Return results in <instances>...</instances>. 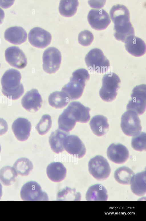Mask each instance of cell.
<instances>
[{
    "mask_svg": "<svg viewBox=\"0 0 146 221\" xmlns=\"http://www.w3.org/2000/svg\"><path fill=\"white\" fill-rule=\"evenodd\" d=\"M108 195L106 188L102 185L96 184L88 188L86 195L87 200H107Z\"/></svg>",
    "mask_w": 146,
    "mask_h": 221,
    "instance_id": "obj_25",
    "label": "cell"
},
{
    "mask_svg": "<svg viewBox=\"0 0 146 221\" xmlns=\"http://www.w3.org/2000/svg\"><path fill=\"white\" fill-rule=\"evenodd\" d=\"M124 43L126 50L134 56H141L146 52V46L144 42L134 35L128 37Z\"/></svg>",
    "mask_w": 146,
    "mask_h": 221,
    "instance_id": "obj_19",
    "label": "cell"
},
{
    "mask_svg": "<svg viewBox=\"0 0 146 221\" xmlns=\"http://www.w3.org/2000/svg\"><path fill=\"white\" fill-rule=\"evenodd\" d=\"M90 109L86 107L78 101L70 103L62 112L70 120L82 123L89 121L90 116Z\"/></svg>",
    "mask_w": 146,
    "mask_h": 221,
    "instance_id": "obj_9",
    "label": "cell"
},
{
    "mask_svg": "<svg viewBox=\"0 0 146 221\" xmlns=\"http://www.w3.org/2000/svg\"><path fill=\"white\" fill-rule=\"evenodd\" d=\"M120 83L119 77L114 73L110 72L105 74L102 78V86L99 91L101 98L106 102L114 100L120 88Z\"/></svg>",
    "mask_w": 146,
    "mask_h": 221,
    "instance_id": "obj_5",
    "label": "cell"
},
{
    "mask_svg": "<svg viewBox=\"0 0 146 221\" xmlns=\"http://www.w3.org/2000/svg\"><path fill=\"white\" fill-rule=\"evenodd\" d=\"M31 128V123L27 119L19 118L13 122L12 129L17 139L21 141L28 139Z\"/></svg>",
    "mask_w": 146,
    "mask_h": 221,
    "instance_id": "obj_18",
    "label": "cell"
},
{
    "mask_svg": "<svg viewBox=\"0 0 146 221\" xmlns=\"http://www.w3.org/2000/svg\"><path fill=\"white\" fill-rule=\"evenodd\" d=\"M88 71L84 69H80L74 71L70 82L62 88L61 91L69 100L77 99L82 96L86 82L90 78Z\"/></svg>",
    "mask_w": 146,
    "mask_h": 221,
    "instance_id": "obj_3",
    "label": "cell"
},
{
    "mask_svg": "<svg viewBox=\"0 0 146 221\" xmlns=\"http://www.w3.org/2000/svg\"><path fill=\"white\" fill-rule=\"evenodd\" d=\"M4 36L5 39L9 42L18 45L26 41L27 34L23 28L15 26L7 28L5 32Z\"/></svg>",
    "mask_w": 146,
    "mask_h": 221,
    "instance_id": "obj_20",
    "label": "cell"
},
{
    "mask_svg": "<svg viewBox=\"0 0 146 221\" xmlns=\"http://www.w3.org/2000/svg\"><path fill=\"white\" fill-rule=\"evenodd\" d=\"M13 167L17 174L22 176L28 175L33 168L32 162L28 158H21L17 159Z\"/></svg>",
    "mask_w": 146,
    "mask_h": 221,
    "instance_id": "obj_29",
    "label": "cell"
},
{
    "mask_svg": "<svg viewBox=\"0 0 146 221\" xmlns=\"http://www.w3.org/2000/svg\"><path fill=\"white\" fill-rule=\"evenodd\" d=\"M5 17V13L4 11L0 7V24H1Z\"/></svg>",
    "mask_w": 146,
    "mask_h": 221,
    "instance_id": "obj_35",
    "label": "cell"
},
{
    "mask_svg": "<svg viewBox=\"0 0 146 221\" xmlns=\"http://www.w3.org/2000/svg\"><path fill=\"white\" fill-rule=\"evenodd\" d=\"M69 133L58 129L52 132L49 138V142L51 149L57 154L64 151V142Z\"/></svg>",
    "mask_w": 146,
    "mask_h": 221,
    "instance_id": "obj_24",
    "label": "cell"
},
{
    "mask_svg": "<svg viewBox=\"0 0 146 221\" xmlns=\"http://www.w3.org/2000/svg\"><path fill=\"white\" fill-rule=\"evenodd\" d=\"M8 129V126L6 121L3 119L0 118V136L5 134Z\"/></svg>",
    "mask_w": 146,
    "mask_h": 221,
    "instance_id": "obj_34",
    "label": "cell"
},
{
    "mask_svg": "<svg viewBox=\"0 0 146 221\" xmlns=\"http://www.w3.org/2000/svg\"><path fill=\"white\" fill-rule=\"evenodd\" d=\"M21 197L23 200H48L47 193L42 191L40 185L36 182H28L22 187Z\"/></svg>",
    "mask_w": 146,
    "mask_h": 221,
    "instance_id": "obj_11",
    "label": "cell"
},
{
    "mask_svg": "<svg viewBox=\"0 0 146 221\" xmlns=\"http://www.w3.org/2000/svg\"><path fill=\"white\" fill-rule=\"evenodd\" d=\"M146 173L143 171L134 175L130 182L131 189L135 195L141 196L146 192Z\"/></svg>",
    "mask_w": 146,
    "mask_h": 221,
    "instance_id": "obj_22",
    "label": "cell"
},
{
    "mask_svg": "<svg viewBox=\"0 0 146 221\" xmlns=\"http://www.w3.org/2000/svg\"><path fill=\"white\" fill-rule=\"evenodd\" d=\"M28 39L33 46L39 48H44L48 45L51 40L50 34L39 27L32 29L28 34Z\"/></svg>",
    "mask_w": 146,
    "mask_h": 221,
    "instance_id": "obj_13",
    "label": "cell"
},
{
    "mask_svg": "<svg viewBox=\"0 0 146 221\" xmlns=\"http://www.w3.org/2000/svg\"><path fill=\"white\" fill-rule=\"evenodd\" d=\"M69 100L61 91H56L51 93L48 97V101L50 105L56 109L62 108L69 103Z\"/></svg>",
    "mask_w": 146,
    "mask_h": 221,
    "instance_id": "obj_26",
    "label": "cell"
},
{
    "mask_svg": "<svg viewBox=\"0 0 146 221\" xmlns=\"http://www.w3.org/2000/svg\"><path fill=\"white\" fill-rule=\"evenodd\" d=\"M135 174L133 171L129 167L123 166L117 169L114 173V177L119 183L129 185L131 179Z\"/></svg>",
    "mask_w": 146,
    "mask_h": 221,
    "instance_id": "obj_27",
    "label": "cell"
},
{
    "mask_svg": "<svg viewBox=\"0 0 146 221\" xmlns=\"http://www.w3.org/2000/svg\"><path fill=\"white\" fill-rule=\"evenodd\" d=\"M146 134L144 132H141L138 135L134 136L132 138L131 145L136 151H142L146 150Z\"/></svg>",
    "mask_w": 146,
    "mask_h": 221,
    "instance_id": "obj_32",
    "label": "cell"
},
{
    "mask_svg": "<svg viewBox=\"0 0 146 221\" xmlns=\"http://www.w3.org/2000/svg\"><path fill=\"white\" fill-rule=\"evenodd\" d=\"M21 76L17 70L11 69L6 71L1 79L3 94L8 98L15 100L24 92L23 85L20 83Z\"/></svg>",
    "mask_w": 146,
    "mask_h": 221,
    "instance_id": "obj_2",
    "label": "cell"
},
{
    "mask_svg": "<svg viewBox=\"0 0 146 221\" xmlns=\"http://www.w3.org/2000/svg\"><path fill=\"white\" fill-rule=\"evenodd\" d=\"M52 120L51 116L48 114L43 115L35 128L38 133L41 135L45 134L51 127Z\"/></svg>",
    "mask_w": 146,
    "mask_h": 221,
    "instance_id": "obj_31",
    "label": "cell"
},
{
    "mask_svg": "<svg viewBox=\"0 0 146 221\" xmlns=\"http://www.w3.org/2000/svg\"><path fill=\"white\" fill-rule=\"evenodd\" d=\"M61 58L60 52L57 48L54 47L47 48L43 54L44 70L49 74L55 73L60 67Z\"/></svg>",
    "mask_w": 146,
    "mask_h": 221,
    "instance_id": "obj_10",
    "label": "cell"
},
{
    "mask_svg": "<svg viewBox=\"0 0 146 221\" xmlns=\"http://www.w3.org/2000/svg\"><path fill=\"white\" fill-rule=\"evenodd\" d=\"M63 147L69 154L78 158L83 157L86 153V148L84 144L77 136L71 135L65 138Z\"/></svg>",
    "mask_w": 146,
    "mask_h": 221,
    "instance_id": "obj_14",
    "label": "cell"
},
{
    "mask_svg": "<svg viewBox=\"0 0 146 221\" xmlns=\"http://www.w3.org/2000/svg\"><path fill=\"white\" fill-rule=\"evenodd\" d=\"M87 19L91 27L98 30L105 29L111 22L109 15L103 9H91Z\"/></svg>",
    "mask_w": 146,
    "mask_h": 221,
    "instance_id": "obj_12",
    "label": "cell"
},
{
    "mask_svg": "<svg viewBox=\"0 0 146 221\" xmlns=\"http://www.w3.org/2000/svg\"><path fill=\"white\" fill-rule=\"evenodd\" d=\"M131 97V99L127 105V110L134 111L139 115L143 114L146 109V85H141L134 87Z\"/></svg>",
    "mask_w": 146,
    "mask_h": 221,
    "instance_id": "obj_7",
    "label": "cell"
},
{
    "mask_svg": "<svg viewBox=\"0 0 146 221\" xmlns=\"http://www.w3.org/2000/svg\"><path fill=\"white\" fill-rule=\"evenodd\" d=\"M107 154L109 159L117 164L126 162L129 156V152L126 147L120 143H113L108 147Z\"/></svg>",
    "mask_w": 146,
    "mask_h": 221,
    "instance_id": "obj_16",
    "label": "cell"
},
{
    "mask_svg": "<svg viewBox=\"0 0 146 221\" xmlns=\"http://www.w3.org/2000/svg\"><path fill=\"white\" fill-rule=\"evenodd\" d=\"M46 172L48 177L51 180L58 182L62 181L65 178L66 169L62 163L53 162L48 166Z\"/></svg>",
    "mask_w": 146,
    "mask_h": 221,
    "instance_id": "obj_21",
    "label": "cell"
},
{
    "mask_svg": "<svg viewBox=\"0 0 146 221\" xmlns=\"http://www.w3.org/2000/svg\"><path fill=\"white\" fill-rule=\"evenodd\" d=\"M5 57L6 61L10 65L17 69H23L27 64V58L25 54L17 47L8 48L5 51Z\"/></svg>",
    "mask_w": 146,
    "mask_h": 221,
    "instance_id": "obj_15",
    "label": "cell"
},
{
    "mask_svg": "<svg viewBox=\"0 0 146 221\" xmlns=\"http://www.w3.org/2000/svg\"><path fill=\"white\" fill-rule=\"evenodd\" d=\"M111 19L114 23V36L118 40L124 42L129 36L135 35L134 29L130 21L129 11L125 6L113 5L110 12Z\"/></svg>",
    "mask_w": 146,
    "mask_h": 221,
    "instance_id": "obj_1",
    "label": "cell"
},
{
    "mask_svg": "<svg viewBox=\"0 0 146 221\" xmlns=\"http://www.w3.org/2000/svg\"><path fill=\"white\" fill-rule=\"evenodd\" d=\"M89 124L93 133L98 136L105 134L107 132L109 126L107 118L101 115H96L92 117Z\"/></svg>",
    "mask_w": 146,
    "mask_h": 221,
    "instance_id": "obj_23",
    "label": "cell"
},
{
    "mask_svg": "<svg viewBox=\"0 0 146 221\" xmlns=\"http://www.w3.org/2000/svg\"><path fill=\"white\" fill-rule=\"evenodd\" d=\"M1 147L0 145V152H1Z\"/></svg>",
    "mask_w": 146,
    "mask_h": 221,
    "instance_id": "obj_37",
    "label": "cell"
},
{
    "mask_svg": "<svg viewBox=\"0 0 146 221\" xmlns=\"http://www.w3.org/2000/svg\"><path fill=\"white\" fill-rule=\"evenodd\" d=\"M85 61L88 70L91 73L103 74L110 68L109 60L104 55L101 50L94 48L86 55Z\"/></svg>",
    "mask_w": 146,
    "mask_h": 221,
    "instance_id": "obj_4",
    "label": "cell"
},
{
    "mask_svg": "<svg viewBox=\"0 0 146 221\" xmlns=\"http://www.w3.org/2000/svg\"><path fill=\"white\" fill-rule=\"evenodd\" d=\"M88 167L90 173L98 180L107 178L111 171L107 160L101 155H97L91 159L88 162Z\"/></svg>",
    "mask_w": 146,
    "mask_h": 221,
    "instance_id": "obj_8",
    "label": "cell"
},
{
    "mask_svg": "<svg viewBox=\"0 0 146 221\" xmlns=\"http://www.w3.org/2000/svg\"><path fill=\"white\" fill-rule=\"evenodd\" d=\"M121 127L123 133L129 136H136L140 133L142 127L137 114L135 112L128 110L122 116Z\"/></svg>",
    "mask_w": 146,
    "mask_h": 221,
    "instance_id": "obj_6",
    "label": "cell"
},
{
    "mask_svg": "<svg viewBox=\"0 0 146 221\" xmlns=\"http://www.w3.org/2000/svg\"><path fill=\"white\" fill-rule=\"evenodd\" d=\"M2 194V186L0 183V199H1Z\"/></svg>",
    "mask_w": 146,
    "mask_h": 221,
    "instance_id": "obj_36",
    "label": "cell"
},
{
    "mask_svg": "<svg viewBox=\"0 0 146 221\" xmlns=\"http://www.w3.org/2000/svg\"><path fill=\"white\" fill-rule=\"evenodd\" d=\"M94 38V36L92 33L87 30L81 32L78 36L79 43L84 46L90 45L93 41Z\"/></svg>",
    "mask_w": 146,
    "mask_h": 221,
    "instance_id": "obj_33",
    "label": "cell"
},
{
    "mask_svg": "<svg viewBox=\"0 0 146 221\" xmlns=\"http://www.w3.org/2000/svg\"><path fill=\"white\" fill-rule=\"evenodd\" d=\"M17 176L15 169L10 166L4 167L0 170V181L5 185H11L15 182Z\"/></svg>",
    "mask_w": 146,
    "mask_h": 221,
    "instance_id": "obj_30",
    "label": "cell"
},
{
    "mask_svg": "<svg viewBox=\"0 0 146 221\" xmlns=\"http://www.w3.org/2000/svg\"><path fill=\"white\" fill-rule=\"evenodd\" d=\"M78 4L77 0H61L59 7V12L64 17H71L76 13Z\"/></svg>",
    "mask_w": 146,
    "mask_h": 221,
    "instance_id": "obj_28",
    "label": "cell"
},
{
    "mask_svg": "<svg viewBox=\"0 0 146 221\" xmlns=\"http://www.w3.org/2000/svg\"><path fill=\"white\" fill-rule=\"evenodd\" d=\"M42 102L40 94L35 89L27 91L21 99L22 106L30 112L38 111L41 107Z\"/></svg>",
    "mask_w": 146,
    "mask_h": 221,
    "instance_id": "obj_17",
    "label": "cell"
}]
</instances>
